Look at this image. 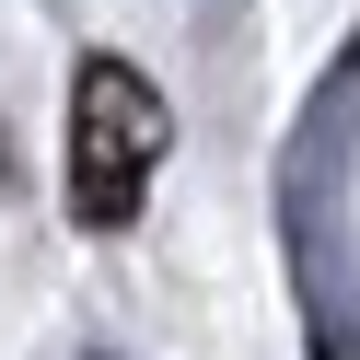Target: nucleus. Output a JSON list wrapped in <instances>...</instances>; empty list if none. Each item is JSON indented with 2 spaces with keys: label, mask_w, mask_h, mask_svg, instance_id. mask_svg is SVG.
Listing matches in <instances>:
<instances>
[{
  "label": "nucleus",
  "mask_w": 360,
  "mask_h": 360,
  "mask_svg": "<svg viewBox=\"0 0 360 360\" xmlns=\"http://www.w3.org/2000/svg\"><path fill=\"white\" fill-rule=\"evenodd\" d=\"M174 151V117L128 58H82L70 70V221L82 233H128L151 210V174Z\"/></svg>",
  "instance_id": "nucleus-1"
},
{
  "label": "nucleus",
  "mask_w": 360,
  "mask_h": 360,
  "mask_svg": "<svg viewBox=\"0 0 360 360\" xmlns=\"http://www.w3.org/2000/svg\"><path fill=\"white\" fill-rule=\"evenodd\" d=\"M0 186H12V140H0Z\"/></svg>",
  "instance_id": "nucleus-2"
},
{
  "label": "nucleus",
  "mask_w": 360,
  "mask_h": 360,
  "mask_svg": "<svg viewBox=\"0 0 360 360\" xmlns=\"http://www.w3.org/2000/svg\"><path fill=\"white\" fill-rule=\"evenodd\" d=\"M349 70H360V47H349Z\"/></svg>",
  "instance_id": "nucleus-3"
}]
</instances>
